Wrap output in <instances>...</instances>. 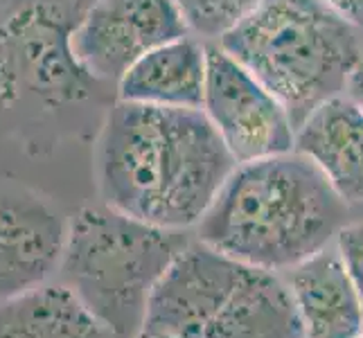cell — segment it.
I'll use <instances>...</instances> for the list:
<instances>
[{"instance_id": "1", "label": "cell", "mask_w": 363, "mask_h": 338, "mask_svg": "<svg viewBox=\"0 0 363 338\" xmlns=\"http://www.w3.org/2000/svg\"><path fill=\"white\" fill-rule=\"evenodd\" d=\"M235 167L201 108L118 99L95 137L93 171L102 203L162 228H196Z\"/></svg>"}, {"instance_id": "2", "label": "cell", "mask_w": 363, "mask_h": 338, "mask_svg": "<svg viewBox=\"0 0 363 338\" xmlns=\"http://www.w3.org/2000/svg\"><path fill=\"white\" fill-rule=\"evenodd\" d=\"M345 215L347 203L325 174L294 149L240 162L194 232L246 266L286 273L332 246Z\"/></svg>"}, {"instance_id": "3", "label": "cell", "mask_w": 363, "mask_h": 338, "mask_svg": "<svg viewBox=\"0 0 363 338\" xmlns=\"http://www.w3.org/2000/svg\"><path fill=\"white\" fill-rule=\"evenodd\" d=\"M219 45L280 99L298 129L345 93L363 30L328 0H264Z\"/></svg>"}, {"instance_id": "4", "label": "cell", "mask_w": 363, "mask_h": 338, "mask_svg": "<svg viewBox=\"0 0 363 338\" xmlns=\"http://www.w3.org/2000/svg\"><path fill=\"white\" fill-rule=\"evenodd\" d=\"M192 240L111 205H89L68 219L57 280L66 284L111 338H138L158 280Z\"/></svg>"}, {"instance_id": "5", "label": "cell", "mask_w": 363, "mask_h": 338, "mask_svg": "<svg viewBox=\"0 0 363 338\" xmlns=\"http://www.w3.org/2000/svg\"><path fill=\"white\" fill-rule=\"evenodd\" d=\"M79 9L68 0H21L0 16V116L30 122L97 97L72 47Z\"/></svg>"}, {"instance_id": "6", "label": "cell", "mask_w": 363, "mask_h": 338, "mask_svg": "<svg viewBox=\"0 0 363 338\" xmlns=\"http://www.w3.org/2000/svg\"><path fill=\"white\" fill-rule=\"evenodd\" d=\"M201 111L237 165L294 152L296 127L286 108L219 43H208Z\"/></svg>"}, {"instance_id": "7", "label": "cell", "mask_w": 363, "mask_h": 338, "mask_svg": "<svg viewBox=\"0 0 363 338\" xmlns=\"http://www.w3.org/2000/svg\"><path fill=\"white\" fill-rule=\"evenodd\" d=\"M185 34L174 0H95L74 23L72 47L91 77L118 86L145 55Z\"/></svg>"}, {"instance_id": "8", "label": "cell", "mask_w": 363, "mask_h": 338, "mask_svg": "<svg viewBox=\"0 0 363 338\" xmlns=\"http://www.w3.org/2000/svg\"><path fill=\"white\" fill-rule=\"evenodd\" d=\"M244 271L242 261L192 240L158 280L140 336L203 338Z\"/></svg>"}, {"instance_id": "9", "label": "cell", "mask_w": 363, "mask_h": 338, "mask_svg": "<svg viewBox=\"0 0 363 338\" xmlns=\"http://www.w3.org/2000/svg\"><path fill=\"white\" fill-rule=\"evenodd\" d=\"M68 219L39 190L0 179V303L57 280Z\"/></svg>"}, {"instance_id": "10", "label": "cell", "mask_w": 363, "mask_h": 338, "mask_svg": "<svg viewBox=\"0 0 363 338\" xmlns=\"http://www.w3.org/2000/svg\"><path fill=\"white\" fill-rule=\"evenodd\" d=\"M307 338H357L363 307L336 246H328L284 273Z\"/></svg>"}, {"instance_id": "11", "label": "cell", "mask_w": 363, "mask_h": 338, "mask_svg": "<svg viewBox=\"0 0 363 338\" xmlns=\"http://www.w3.org/2000/svg\"><path fill=\"white\" fill-rule=\"evenodd\" d=\"M294 149L314 162L347 205L363 203V111L345 93L300 124Z\"/></svg>"}, {"instance_id": "12", "label": "cell", "mask_w": 363, "mask_h": 338, "mask_svg": "<svg viewBox=\"0 0 363 338\" xmlns=\"http://www.w3.org/2000/svg\"><path fill=\"white\" fill-rule=\"evenodd\" d=\"M208 77V43L185 34L152 50L118 81L122 102L201 108Z\"/></svg>"}, {"instance_id": "13", "label": "cell", "mask_w": 363, "mask_h": 338, "mask_svg": "<svg viewBox=\"0 0 363 338\" xmlns=\"http://www.w3.org/2000/svg\"><path fill=\"white\" fill-rule=\"evenodd\" d=\"M203 338H307L280 273L246 266Z\"/></svg>"}, {"instance_id": "14", "label": "cell", "mask_w": 363, "mask_h": 338, "mask_svg": "<svg viewBox=\"0 0 363 338\" xmlns=\"http://www.w3.org/2000/svg\"><path fill=\"white\" fill-rule=\"evenodd\" d=\"M0 338H111L66 284L52 280L0 303Z\"/></svg>"}, {"instance_id": "15", "label": "cell", "mask_w": 363, "mask_h": 338, "mask_svg": "<svg viewBox=\"0 0 363 338\" xmlns=\"http://www.w3.org/2000/svg\"><path fill=\"white\" fill-rule=\"evenodd\" d=\"M264 0H174L187 32L201 41H221Z\"/></svg>"}, {"instance_id": "16", "label": "cell", "mask_w": 363, "mask_h": 338, "mask_svg": "<svg viewBox=\"0 0 363 338\" xmlns=\"http://www.w3.org/2000/svg\"><path fill=\"white\" fill-rule=\"evenodd\" d=\"M334 246L345 264V271L352 280L363 307V221L345 223L334 240Z\"/></svg>"}, {"instance_id": "17", "label": "cell", "mask_w": 363, "mask_h": 338, "mask_svg": "<svg viewBox=\"0 0 363 338\" xmlns=\"http://www.w3.org/2000/svg\"><path fill=\"white\" fill-rule=\"evenodd\" d=\"M345 95L352 99V102L363 111V50L357 59V64L352 68L347 77V84H345Z\"/></svg>"}, {"instance_id": "18", "label": "cell", "mask_w": 363, "mask_h": 338, "mask_svg": "<svg viewBox=\"0 0 363 338\" xmlns=\"http://www.w3.org/2000/svg\"><path fill=\"white\" fill-rule=\"evenodd\" d=\"M328 3L363 30V0H328Z\"/></svg>"}, {"instance_id": "19", "label": "cell", "mask_w": 363, "mask_h": 338, "mask_svg": "<svg viewBox=\"0 0 363 338\" xmlns=\"http://www.w3.org/2000/svg\"><path fill=\"white\" fill-rule=\"evenodd\" d=\"M68 3H72L74 7L79 9V14H82V11H84L86 7H89L91 3H95V0H68Z\"/></svg>"}, {"instance_id": "20", "label": "cell", "mask_w": 363, "mask_h": 338, "mask_svg": "<svg viewBox=\"0 0 363 338\" xmlns=\"http://www.w3.org/2000/svg\"><path fill=\"white\" fill-rule=\"evenodd\" d=\"M357 338H363V332H361V334H359V336H357Z\"/></svg>"}]
</instances>
